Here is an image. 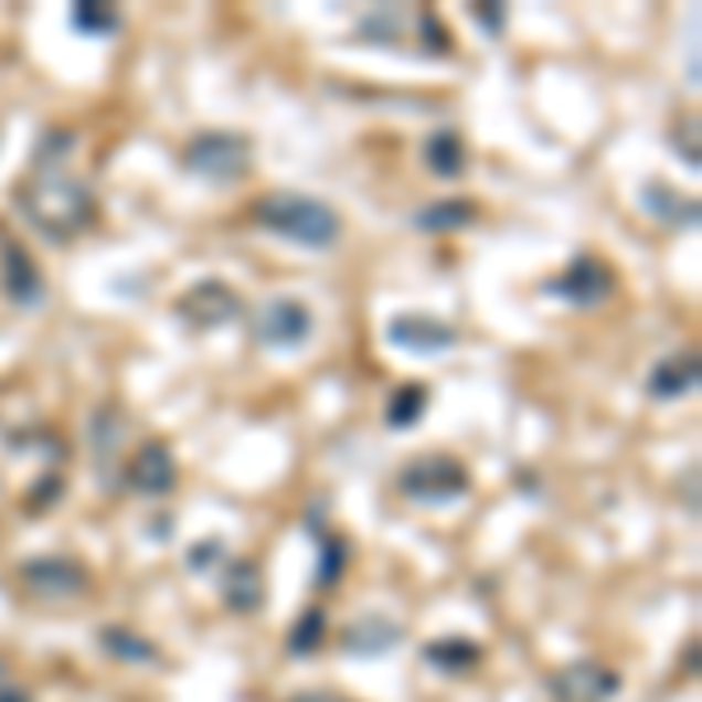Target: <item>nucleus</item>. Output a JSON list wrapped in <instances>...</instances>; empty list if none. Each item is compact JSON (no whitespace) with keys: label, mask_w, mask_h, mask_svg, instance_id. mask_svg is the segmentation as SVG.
I'll use <instances>...</instances> for the list:
<instances>
[{"label":"nucleus","mask_w":702,"mask_h":702,"mask_svg":"<svg viewBox=\"0 0 702 702\" xmlns=\"http://www.w3.org/2000/svg\"><path fill=\"white\" fill-rule=\"evenodd\" d=\"M56 146H62V131L43 141V155H38V164H33V179L19 188V206H24V216L43 234H52V240H71L75 230H85L94 221V192L81 179H71L66 155H56Z\"/></svg>","instance_id":"1"},{"label":"nucleus","mask_w":702,"mask_h":702,"mask_svg":"<svg viewBox=\"0 0 702 702\" xmlns=\"http://www.w3.org/2000/svg\"><path fill=\"white\" fill-rule=\"evenodd\" d=\"M258 225L300 248H328L342 234L338 211L319 198H300V192H277V198L258 202Z\"/></svg>","instance_id":"2"},{"label":"nucleus","mask_w":702,"mask_h":702,"mask_svg":"<svg viewBox=\"0 0 702 702\" xmlns=\"http://www.w3.org/2000/svg\"><path fill=\"white\" fill-rule=\"evenodd\" d=\"M183 164L198 173V179H211V183H234L248 173V141L244 136H230V131H206L198 141L188 146Z\"/></svg>","instance_id":"3"},{"label":"nucleus","mask_w":702,"mask_h":702,"mask_svg":"<svg viewBox=\"0 0 702 702\" xmlns=\"http://www.w3.org/2000/svg\"><path fill=\"white\" fill-rule=\"evenodd\" d=\"M403 492L413 497V501H432V506H440V501H459L464 492H468V474L455 464V459H445V455H422V459H413L403 468Z\"/></svg>","instance_id":"4"},{"label":"nucleus","mask_w":702,"mask_h":702,"mask_svg":"<svg viewBox=\"0 0 702 702\" xmlns=\"http://www.w3.org/2000/svg\"><path fill=\"white\" fill-rule=\"evenodd\" d=\"M309 333H315V319H309V309L300 300L277 296V300L263 305V315H258V342L263 347L296 351V347L309 342Z\"/></svg>","instance_id":"5"},{"label":"nucleus","mask_w":702,"mask_h":702,"mask_svg":"<svg viewBox=\"0 0 702 702\" xmlns=\"http://www.w3.org/2000/svg\"><path fill=\"white\" fill-rule=\"evenodd\" d=\"M384 338L394 342L398 351H426V357H436V351H450V347L459 342L455 328L440 323V319H432V315H398V319H389Z\"/></svg>","instance_id":"6"},{"label":"nucleus","mask_w":702,"mask_h":702,"mask_svg":"<svg viewBox=\"0 0 702 702\" xmlns=\"http://www.w3.org/2000/svg\"><path fill=\"white\" fill-rule=\"evenodd\" d=\"M553 290H557V296L567 300V305L595 309V305L614 290V277H609V267H599L595 258H576V263L553 281Z\"/></svg>","instance_id":"7"},{"label":"nucleus","mask_w":702,"mask_h":702,"mask_svg":"<svg viewBox=\"0 0 702 702\" xmlns=\"http://www.w3.org/2000/svg\"><path fill=\"white\" fill-rule=\"evenodd\" d=\"M127 482H131V492H141V497H164L173 482H179V464H173L169 455V445H141V455L131 459L127 468Z\"/></svg>","instance_id":"8"},{"label":"nucleus","mask_w":702,"mask_h":702,"mask_svg":"<svg viewBox=\"0 0 702 702\" xmlns=\"http://www.w3.org/2000/svg\"><path fill=\"white\" fill-rule=\"evenodd\" d=\"M234 315H240V296H234L225 281H202L183 296V319L198 328H221Z\"/></svg>","instance_id":"9"},{"label":"nucleus","mask_w":702,"mask_h":702,"mask_svg":"<svg viewBox=\"0 0 702 702\" xmlns=\"http://www.w3.org/2000/svg\"><path fill=\"white\" fill-rule=\"evenodd\" d=\"M24 585L43 599H66L85 591V572L62 557H38V562H24Z\"/></svg>","instance_id":"10"},{"label":"nucleus","mask_w":702,"mask_h":702,"mask_svg":"<svg viewBox=\"0 0 702 702\" xmlns=\"http://www.w3.org/2000/svg\"><path fill=\"white\" fill-rule=\"evenodd\" d=\"M553 693L562 702H604L618 693V674L614 670H599V666H572L553 679Z\"/></svg>","instance_id":"11"},{"label":"nucleus","mask_w":702,"mask_h":702,"mask_svg":"<svg viewBox=\"0 0 702 702\" xmlns=\"http://www.w3.org/2000/svg\"><path fill=\"white\" fill-rule=\"evenodd\" d=\"M6 290H10V300L24 305V309H33L38 300H43V277H38L33 258L19 244H6Z\"/></svg>","instance_id":"12"},{"label":"nucleus","mask_w":702,"mask_h":702,"mask_svg":"<svg viewBox=\"0 0 702 702\" xmlns=\"http://www.w3.org/2000/svg\"><path fill=\"white\" fill-rule=\"evenodd\" d=\"M693 384H698V357L693 351H679V357L660 361L651 370V380H647V389L656 398H679V394H689Z\"/></svg>","instance_id":"13"},{"label":"nucleus","mask_w":702,"mask_h":702,"mask_svg":"<svg viewBox=\"0 0 702 702\" xmlns=\"http://www.w3.org/2000/svg\"><path fill=\"white\" fill-rule=\"evenodd\" d=\"M474 216H478L474 202H436V206H422L417 216H413V225L426 230V234H455V230H464Z\"/></svg>","instance_id":"14"},{"label":"nucleus","mask_w":702,"mask_h":702,"mask_svg":"<svg viewBox=\"0 0 702 702\" xmlns=\"http://www.w3.org/2000/svg\"><path fill=\"white\" fill-rule=\"evenodd\" d=\"M398 628L394 623H384V618H365L357 623V628H347V651H357V656H380L389 647H398Z\"/></svg>","instance_id":"15"},{"label":"nucleus","mask_w":702,"mask_h":702,"mask_svg":"<svg viewBox=\"0 0 702 702\" xmlns=\"http://www.w3.org/2000/svg\"><path fill=\"white\" fill-rule=\"evenodd\" d=\"M426 164H432V173H440V179H459L464 173V141L455 131H436L432 141H426Z\"/></svg>","instance_id":"16"},{"label":"nucleus","mask_w":702,"mask_h":702,"mask_svg":"<svg viewBox=\"0 0 702 702\" xmlns=\"http://www.w3.org/2000/svg\"><path fill=\"white\" fill-rule=\"evenodd\" d=\"M225 595H230L234 609H258V599H263L258 572H253L248 562H230V585H225Z\"/></svg>","instance_id":"17"},{"label":"nucleus","mask_w":702,"mask_h":702,"mask_svg":"<svg viewBox=\"0 0 702 702\" xmlns=\"http://www.w3.org/2000/svg\"><path fill=\"white\" fill-rule=\"evenodd\" d=\"M422 413H426V389L422 384H407L389 398V426H394V432H407Z\"/></svg>","instance_id":"18"},{"label":"nucleus","mask_w":702,"mask_h":702,"mask_svg":"<svg viewBox=\"0 0 702 702\" xmlns=\"http://www.w3.org/2000/svg\"><path fill=\"white\" fill-rule=\"evenodd\" d=\"M647 206H651V211H660V216L679 221V225H684V221L693 225V221H698V206H693V202H679L666 183H651V188H647Z\"/></svg>","instance_id":"19"},{"label":"nucleus","mask_w":702,"mask_h":702,"mask_svg":"<svg viewBox=\"0 0 702 702\" xmlns=\"http://www.w3.org/2000/svg\"><path fill=\"white\" fill-rule=\"evenodd\" d=\"M426 660H432V666H450V670H459V666H474V660H478V647H474V641H436V647H426Z\"/></svg>","instance_id":"20"},{"label":"nucleus","mask_w":702,"mask_h":702,"mask_svg":"<svg viewBox=\"0 0 702 702\" xmlns=\"http://www.w3.org/2000/svg\"><path fill=\"white\" fill-rule=\"evenodd\" d=\"M319 637H323V609H309V614L300 618V628L290 632V651H296V656L315 651V647H319Z\"/></svg>","instance_id":"21"},{"label":"nucleus","mask_w":702,"mask_h":702,"mask_svg":"<svg viewBox=\"0 0 702 702\" xmlns=\"http://www.w3.org/2000/svg\"><path fill=\"white\" fill-rule=\"evenodd\" d=\"M75 29H85V33H113L117 29V14L108 6H81L75 10Z\"/></svg>","instance_id":"22"},{"label":"nucleus","mask_w":702,"mask_h":702,"mask_svg":"<svg viewBox=\"0 0 702 702\" xmlns=\"http://www.w3.org/2000/svg\"><path fill=\"white\" fill-rule=\"evenodd\" d=\"M104 641H108L113 656H131V660H150L155 656L150 647H141V637H131V632H104Z\"/></svg>","instance_id":"23"},{"label":"nucleus","mask_w":702,"mask_h":702,"mask_svg":"<svg viewBox=\"0 0 702 702\" xmlns=\"http://www.w3.org/2000/svg\"><path fill=\"white\" fill-rule=\"evenodd\" d=\"M474 14H478V19H482V24H487V29H501V10H497V14H492V10H482V6H478V10H474Z\"/></svg>","instance_id":"24"},{"label":"nucleus","mask_w":702,"mask_h":702,"mask_svg":"<svg viewBox=\"0 0 702 702\" xmlns=\"http://www.w3.org/2000/svg\"><path fill=\"white\" fill-rule=\"evenodd\" d=\"M296 702H347V698H338V693H300Z\"/></svg>","instance_id":"25"},{"label":"nucleus","mask_w":702,"mask_h":702,"mask_svg":"<svg viewBox=\"0 0 702 702\" xmlns=\"http://www.w3.org/2000/svg\"><path fill=\"white\" fill-rule=\"evenodd\" d=\"M0 702H29V698L19 693V689H0Z\"/></svg>","instance_id":"26"}]
</instances>
